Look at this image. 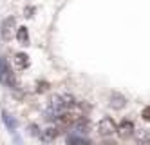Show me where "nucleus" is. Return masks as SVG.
<instances>
[{
  "mask_svg": "<svg viewBox=\"0 0 150 145\" xmlns=\"http://www.w3.org/2000/svg\"><path fill=\"white\" fill-rule=\"evenodd\" d=\"M58 127H47L45 131H42V134H40V140L44 141V143H51V141H54L56 136H58Z\"/></svg>",
  "mask_w": 150,
  "mask_h": 145,
  "instance_id": "obj_6",
  "label": "nucleus"
},
{
  "mask_svg": "<svg viewBox=\"0 0 150 145\" xmlns=\"http://www.w3.org/2000/svg\"><path fill=\"white\" fill-rule=\"evenodd\" d=\"M13 62H15V67L18 71H22V69H25L27 65H29V56H27L25 53H16L15 58H13Z\"/></svg>",
  "mask_w": 150,
  "mask_h": 145,
  "instance_id": "obj_8",
  "label": "nucleus"
},
{
  "mask_svg": "<svg viewBox=\"0 0 150 145\" xmlns=\"http://www.w3.org/2000/svg\"><path fill=\"white\" fill-rule=\"evenodd\" d=\"M74 132H78V134H87V132L91 131V121L87 116H81L78 121H76V125H74Z\"/></svg>",
  "mask_w": 150,
  "mask_h": 145,
  "instance_id": "obj_7",
  "label": "nucleus"
},
{
  "mask_svg": "<svg viewBox=\"0 0 150 145\" xmlns=\"http://www.w3.org/2000/svg\"><path fill=\"white\" fill-rule=\"evenodd\" d=\"M127 105V98L121 94V93H110V107L116 109V111H121L123 107Z\"/></svg>",
  "mask_w": 150,
  "mask_h": 145,
  "instance_id": "obj_5",
  "label": "nucleus"
},
{
  "mask_svg": "<svg viewBox=\"0 0 150 145\" xmlns=\"http://www.w3.org/2000/svg\"><path fill=\"white\" fill-rule=\"evenodd\" d=\"M16 40L22 44V46H25V44L29 42V31H27L25 26H22V27L16 29Z\"/></svg>",
  "mask_w": 150,
  "mask_h": 145,
  "instance_id": "obj_11",
  "label": "nucleus"
},
{
  "mask_svg": "<svg viewBox=\"0 0 150 145\" xmlns=\"http://www.w3.org/2000/svg\"><path fill=\"white\" fill-rule=\"evenodd\" d=\"M116 131H117V125L114 124L112 118H101V120H100V124H98V132H100L103 138L112 136Z\"/></svg>",
  "mask_w": 150,
  "mask_h": 145,
  "instance_id": "obj_2",
  "label": "nucleus"
},
{
  "mask_svg": "<svg viewBox=\"0 0 150 145\" xmlns=\"http://www.w3.org/2000/svg\"><path fill=\"white\" fill-rule=\"evenodd\" d=\"M134 138L137 143H150V132L146 129H139L134 132Z\"/></svg>",
  "mask_w": 150,
  "mask_h": 145,
  "instance_id": "obj_10",
  "label": "nucleus"
},
{
  "mask_svg": "<svg viewBox=\"0 0 150 145\" xmlns=\"http://www.w3.org/2000/svg\"><path fill=\"white\" fill-rule=\"evenodd\" d=\"M47 87H49V84H47V82L36 84V93H45V91H47Z\"/></svg>",
  "mask_w": 150,
  "mask_h": 145,
  "instance_id": "obj_13",
  "label": "nucleus"
},
{
  "mask_svg": "<svg viewBox=\"0 0 150 145\" xmlns=\"http://www.w3.org/2000/svg\"><path fill=\"white\" fill-rule=\"evenodd\" d=\"M134 132H136V129H134V124L130 120H123L120 125H117V131H116V134L120 136L121 140H128V138H132L134 136Z\"/></svg>",
  "mask_w": 150,
  "mask_h": 145,
  "instance_id": "obj_3",
  "label": "nucleus"
},
{
  "mask_svg": "<svg viewBox=\"0 0 150 145\" xmlns=\"http://www.w3.org/2000/svg\"><path fill=\"white\" fill-rule=\"evenodd\" d=\"M141 116H143V120H146V121H150V105H146L143 111H141Z\"/></svg>",
  "mask_w": 150,
  "mask_h": 145,
  "instance_id": "obj_14",
  "label": "nucleus"
},
{
  "mask_svg": "<svg viewBox=\"0 0 150 145\" xmlns=\"http://www.w3.org/2000/svg\"><path fill=\"white\" fill-rule=\"evenodd\" d=\"M13 29H15V18L9 16V18L4 20V24H2V38H4L6 42L11 40V36H13Z\"/></svg>",
  "mask_w": 150,
  "mask_h": 145,
  "instance_id": "obj_4",
  "label": "nucleus"
},
{
  "mask_svg": "<svg viewBox=\"0 0 150 145\" xmlns=\"http://www.w3.org/2000/svg\"><path fill=\"white\" fill-rule=\"evenodd\" d=\"M29 131H31V134H33V136H40L42 134V132H38V125H31Z\"/></svg>",
  "mask_w": 150,
  "mask_h": 145,
  "instance_id": "obj_15",
  "label": "nucleus"
},
{
  "mask_svg": "<svg viewBox=\"0 0 150 145\" xmlns=\"http://www.w3.org/2000/svg\"><path fill=\"white\" fill-rule=\"evenodd\" d=\"M2 120H4V124H6V127L9 129V131H16V127H18V121L7 113V111H2Z\"/></svg>",
  "mask_w": 150,
  "mask_h": 145,
  "instance_id": "obj_9",
  "label": "nucleus"
},
{
  "mask_svg": "<svg viewBox=\"0 0 150 145\" xmlns=\"http://www.w3.org/2000/svg\"><path fill=\"white\" fill-rule=\"evenodd\" d=\"M0 84H4L7 87H13V89L18 87V82H16V78L11 71V65L7 64L6 58H0Z\"/></svg>",
  "mask_w": 150,
  "mask_h": 145,
  "instance_id": "obj_1",
  "label": "nucleus"
},
{
  "mask_svg": "<svg viewBox=\"0 0 150 145\" xmlns=\"http://www.w3.org/2000/svg\"><path fill=\"white\" fill-rule=\"evenodd\" d=\"M67 143H89L87 138H83V136H76V134H69L67 136Z\"/></svg>",
  "mask_w": 150,
  "mask_h": 145,
  "instance_id": "obj_12",
  "label": "nucleus"
}]
</instances>
